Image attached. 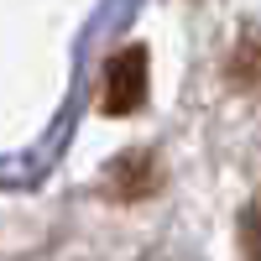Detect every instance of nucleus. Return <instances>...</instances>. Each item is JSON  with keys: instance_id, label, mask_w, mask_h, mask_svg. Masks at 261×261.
Segmentation results:
<instances>
[{"instance_id": "obj_1", "label": "nucleus", "mask_w": 261, "mask_h": 261, "mask_svg": "<svg viewBox=\"0 0 261 261\" xmlns=\"http://www.w3.org/2000/svg\"><path fill=\"white\" fill-rule=\"evenodd\" d=\"M146 105V47H125L105 63V89H99V110L105 115H130Z\"/></svg>"}, {"instance_id": "obj_2", "label": "nucleus", "mask_w": 261, "mask_h": 261, "mask_svg": "<svg viewBox=\"0 0 261 261\" xmlns=\"http://www.w3.org/2000/svg\"><path fill=\"white\" fill-rule=\"evenodd\" d=\"M151 183H157V167H151L146 151H130V157L115 162V188L125 193V199H141V193H151Z\"/></svg>"}, {"instance_id": "obj_3", "label": "nucleus", "mask_w": 261, "mask_h": 261, "mask_svg": "<svg viewBox=\"0 0 261 261\" xmlns=\"http://www.w3.org/2000/svg\"><path fill=\"white\" fill-rule=\"evenodd\" d=\"M241 251H246V261H261V204H251L241 214Z\"/></svg>"}]
</instances>
